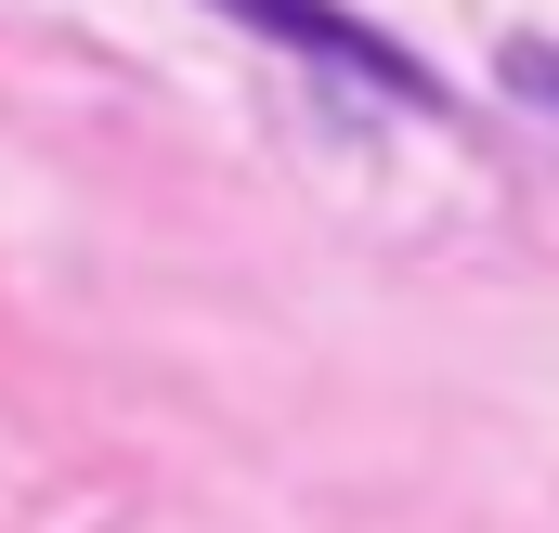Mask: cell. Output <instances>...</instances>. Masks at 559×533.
I'll list each match as a JSON object with an SVG mask.
<instances>
[{
	"label": "cell",
	"mask_w": 559,
	"mask_h": 533,
	"mask_svg": "<svg viewBox=\"0 0 559 533\" xmlns=\"http://www.w3.org/2000/svg\"><path fill=\"white\" fill-rule=\"evenodd\" d=\"M495 66H508V92H534V105L559 118V39H508Z\"/></svg>",
	"instance_id": "cell-2"
},
{
	"label": "cell",
	"mask_w": 559,
	"mask_h": 533,
	"mask_svg": "<svg viewBox=\"0 0 559 533\" xmlns=\"http://www.w3.org/2000/svg\"><path fill=\"white\" fill-rule=\"evenodd\" d=\"M222 13H248L261 39H286V52H325L338 79H365V92H391V105L442 118V79H417V52H404V39H378V26H365V13H338V0H222Z\"/></svg>",
	"instance_id": "cell-1"
}]
</instances>
